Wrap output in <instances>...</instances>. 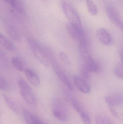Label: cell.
I'll list each match as a JSON object with an SVG mask.
<instances>
[{"label": "cell", "mask_w": 123, "mask_h": 124, "mask_svg": "<svg viewBox=\"0 0 123 124\" xmlns=\"http://www.w3.org/2000/svg\"><path fill=\"white\" fill-rule=\"evenodd\" d=\"M27 43L35 58L44 65L48 66L50 63L48 56V47L44 46L32 38L27 40Z\"/></svg>", "instance_id": "6da1fadb"}, {"label": "cell", "mask_w": 123, "mask_h": 124, "mask_svg": "<svg viewBox=\"0 0 123 124\" xmlns=\"http://www.w3.org/2000/svg\"><path fill=\"white\" fill-rule=\"evenodd\" d=\"M17 83L21 95L24 100L28 105L33 106L37 102L34 92L28 83L22 77L17 79Z\"/></svg>", "instance_id": "7a4b0ae2"}, {"label": "cell", "mask_w": 123, "mask_h": 124, "mask_svg": "<svg viewBox=\"0 0 123 124\" xmlns=\"http://www.w3.org/2000/svg\"><path fill=\"white\" fill-rule=\"evenodd\" d=\"M52 111L53 116L60 121H66L68 118L67 107L63 101L59 98L55 97L53 99Z\"/></svg>", "instance_id": "3957f363"}, {"label": "cell", "mask_w": 123, "mask_h": 124, "mask_svg": "<svg viewBox=\"0 0 123 124\" xmlns=\"http://www.w3.org/2000/svg\"><path fill=\"white\" fill-rule=\"evenodd\" d=\"M62 7L64 14L70 23L82 27L81 20L77 12L71 4L66 1H63Z\"/></svg>", "instance_id": "277c9868"}, {"label": "cell", "mask_w": 123, "mask_h": 124, "mask_svg": "<svg viewBox=\"0 0 123 124\" xmlns=\"http://www.w3.org/2000/svg\"><path fill=\"white\" fill-rule=\"evenodd\" d=\"M66 29L70 36L74 40L78 41L79 43L84 39H87L82 27L69 22L66 25Z\"/></svg>", "instance_id": "5b68a950"}, {"label": "cell", "mask_w": 123, "mask_h": 124, "mask_svg": "<svg viewBox=\"0 0 123 124\" xmlns=\"http://www.w3.org/2000/svg\"><path fill=\"white\" fill-rule=\"evenodd\" d=\"M106 10L110 20L119 27L123 22L116 7L112 4L108 3L106 6Z\"/></svg>", "instance_id": "8992f818"}, {"label": "cell", "mask_w": 123, "mask_h": 124, "mask_svg": "<svg viewBox=\"0 0 123 124\" xmlns=\"http://www.w3.org/2000/svg\"><path fill=\"white\" fill-rule=\"evenodd\" d=\"M53 68L56 76L61 82L68 87L69 89L73 90V87L71 84L70 79L63 70L60 68L57 63V62L52 64Z\"/></svg>", "instance_id": "52a82bcc"}, {"label": "cell", "mask_w": 123, "mask_h": 124, "mask_svg": "<svg viewBox=\"0 0 123 124\" xmlns=\"http://www.w3.org/2000/svg\"><path fill=\"white\" fill-rule=\"evenodd\" d=\"M97 36L100 42L105 46H109L112 43V39L110 34L105 29L100 28L97 32Z\"/></svg>", "instance_id": "ba28073f"}, {"label": "cell", "mask_w": 123, "mask_h": 124, "mask_svg": "<svg viewBox=\"0 0 123 124\" xmlns=\"http://www.w3.org/2000/svg\"><path fill=\"white\" fill-rule=\"evenodd\" d=\"M84 60V63L83 65L89 73H97L100 71V67L99 63L92 59L90 55H88Z\"/></svg>", "instance_id": "9c48e42d"}, {"label": "cell", "mask_w": 123, "mask_h": 124, "mask_svg": "<svg viewBox=\"0 0 123 124\" xmlns=\"http://www.w3.org/2000/svg\"><path fill=\"white\" fill-rule=\"evenodd\" d=\"M73 80L75 85L79 91L84 94H88L90 92V86L84 79L80 77L75 76Z\"/></svg>", "instance_id": "30bf717a"}, {"label": "cell", "mask_w": 123, "mask_h": 124, "mask_svg": "<svg viewBox=\"0 0 123 124\" xmlns=\"http://www.w3.org/2000/svg\"><path fill=\"white\" fill-rule=\"evenodd\" d=\"M25 74L28 81L35 86H39L40 79L38 74L35 71L30 69H26L25 70Z\"/></svg>", "instance_id": "8fae6325"}, {"label": "cell", "mask_w": 123, "mask_h": 124, "mask_svg": "<svg viewBox=\"0 0 123 124\" xmlns=\"http://www.w3.org/2000/svg\"><path fill=\"white\" fill-rule=\"evenodd\" d=\"M7 33L14 40L17 41H20L21 35L17 28L12 24H8L6 27Z\"/></svg>", "instance_id": "7c38bea8"}, {"label": "cell", "mask_w": 123, "mask_h": 124, "mask_svg": "<svg viewBox=\"0 0 123 124\" xmlns=\"http://www.w3.org/2000/svg\"><path fill=\"white\" fill-rule=\"evenodd\" d=\"M23 116L27 124H39L41 120L26 109L22 110Z\"/></svg>", "instance_id": "4fadbf2b"}, {"label": "cell", "mask_w": 123, "mask_h": 124, "mask_svg": "<svg viewBox=\"0 0 123 124\" xmlns=\"http://www.w3.org/2000/svg\"><path fill=\"white\" fill-rule=\"evenodd\" d=\"M0 44L4 48L10 51L16 50V46L13 43L1 33L0 34Z\"/></svg>", "instance_id": "5bb4252c"}, {"label": "cell", "mask_w": 123, "mask_h": 124, "mask_svg": "<svg viewBox=\"0 0 123 124\" xmlns=\"http://www.w3.org/2000/svg\"><path fill=\"white\" fill-rule=\"evenodd\" d=\"M105 100L110 106L113 107L120 105L123 102V98L120 95H113L106 97Z\"/></svg>", "instance_id": "9a60e30c"}, {"label": "cell", "mask_w": 123, "mask_h": 124, "mask_svg": "<svg viewBox=\"0 0 123 124\" xmlns=\"http://www.w3.org/2000/svg\"><path fill=\"white\" fill-rule=\"evenodd\" d=\"M11 62L13 66L17 70L22 71L25 70V65L24 62L20 57L17 56L14 57L12 59Z\"/></svg>", "instance_id": "2e32d148"}, {"label": "cell", "mask_w": 123, "mask_h": 124, "mask_svg": "<svg viewBox=\"0 0 123 124\" xmlns=\"http://www.w3.org/2000/svg\"><path fill=\"white\" fill-rule=\"evenodd\" d=\"M71 103L74 109L80 115L86 112L83 104L77 99L74 98L71 99Z\"/></svg>", "instance_id": "e0dca14e"}, {"label": "cell", "mask_w": 123, "mask_h": 124, "mask_svg": "<svg viewBox=\"0 0 123 124\" xmlns=\"http://www.w3.org/2000/svg\"><path fill=\"white\" fill-rule=\"evenodd\" d=\"M86 3L89 13L93 16L97 15L98 12V8L94 2L92 0H86Z\"/></svg>", "instance_id": "ac0fdd59"}, {"label": "cell", "mask_w": 123, "mask_h": 124, "mask_svg": "<svg viewBox=\"0 0 123 124\" xmlns=\"http://www.w3.org/2000/svg\"><path fill=\"white\" fill-rule=\"evenodd\" d=\"M7 3L9 4L14 8L21 13H24V9L19 0H3Z\"/></svg>", "instance_id": "d6986e66"}, {"label": "cell", "mask_w": 123, "mask_h": 124, "mask_svg": "<svg viewBox=\"0 0 123 124\" xmlns=\"http://www.w3.org/2000/svg\"><path fill=\"white\" fill-rule=\"evenodd\" d=\"M3 97L6 105L14 113H17V107L13 100L4 94H3Z\"/></svg>", "instance_id": "ffe728a7"}, {"label": "cell", "mask_w": 123, "mask_h": 124, "mask_svg": "<svg viewBox=\"0 0 123 124\" xmlns=\"http://www.w3.org/2000/svg\"><path fill=\"white\" fill-rule=\"evenodd\" d=\"M11 89V86L8 81L3 76H0V89L3 91H9Z\"/></svg>", "instance_id": "44dd1931"}, {"label": "cell", "mask_w": 123, "mask_h": 124, "mask_svg": "<svg viewBox=\"0 0 123 124\" xmlns=\"http://www.w3.org/2000/svg\"><path fill=\"white\" fill-rule=\"evenodd\" d=\"M0 62L1 68H6L8 67V62L7 56L5 52L2 51H1L0 52Z\"/></svg>", "instance_id": "7402d4cb"}, {"label": "cell", "mask_w": 123, "mask_h": 124, "mask_svg": "<svg viewBox=\"0 0 123 124\" xmlns=\"http://www.w3.org/2000/svg\"><path fill=\"white\" fill-rule=\"evenodd\" d=\"M96 123V124H113L108 118L103 116H97Z\"/></svg>", "instance_id": "603a6c76"}, {"label": "cell", "mask_w": 123, "mask_h": 124, "mask_svg": "<svg viewBox=\"0 0 123 124\" xmlns=\"http://www.w3.org/2000/svg\"><path fill=\"white\" fill-rule=\"evenodd\" d=\"M113 71L115 75L117 77L123 79V65L116 66L114 69Z\"/></svg>", "instance_id": "cb8c5ba5"}, {"label": "cell", "mask_w": 123, "mask_h": 124, "mask_svg": "<svg viewBox=\"0 0 123 124\" xmlns=\"http://www.w3.org/2000/svg\"><path fill=\"white\" fill-rule=\"evenodd\" d=\"M59 56L62 61L64 63L67 65H69L70 64L71 62H70V60L68 56L66 54V53L61 52L59 54Z\"/></svg>", "instance_id": "d4e9b609"}, {"label": "cell", "mask_w": 123, "mask_h": 124, "mask_svg": "<svg viewBox=\"0 0 123 124\" xmlns=\"http://www.w3.org/2000/svg\"><path fill=\"white\" fill-rule=\"evenodd\" d=\"M80 116L84 124H91L90 118L87 112L82 114Z\"/></svg>", "instance_id": "484cf974"}, {"label": "cell", "mask_w": 123, "mask_h": 124, "mask_svg": "<svg viewBox=\"0 0 123 124\" xmlns=\"http://www.w3.org/2000/svg\"><path fill=\"white\" fill-rule=\"evenodd\" d=\"M81 72L82 76L85 79H88L89 77V72L87 70L84 65H82L81 68Z\"/></svg>", "instance_id": "4316f807"}, {"label": "cell", "mask_w": 123, "mask_h": 124, "mask_svg": "<svg viewBox=\"0 0 123 124\" xmlns=\"http://www.w3.org/2000/svg\"><path fill=\"white\" fill-rule=\"evenodd\" d=\"M109 109H110V113L114 116L116 117L117 118H119V116L118 113H117V111L115 110V109L113 108L112 106H109Z\"/></svg>", "instance_id": "83f0119b"}, {"label": "cell", "mask_w": 123, "mask_h": 124, "mask_svg": "<svg viewBox=\"0 0 123 124\" xmlns=\"http://www.w3.org/2000/svg\"><path fill=\"white\" fill-rule=\"evenodd\" d=\"M120 57L123 64V48L121 49L120 52Z\"/></svg>", "instance_id": "f1b7e54d"}, {"label": "cell", "mask_w": 123, "mask_h": 124, "mask_svg": "<svg viewBox=\"0 0 123 124\" xmlns=\"http://www.w3.org/2000/svg\"><path fill=\"white\" fill-rule=\"evenodd\" d=\"M119 28L121 29L122 31L123 32V23H122V24L120 25V27H119Z\"/></svg>", "instance_id": "f546056e"}]
</instances>
